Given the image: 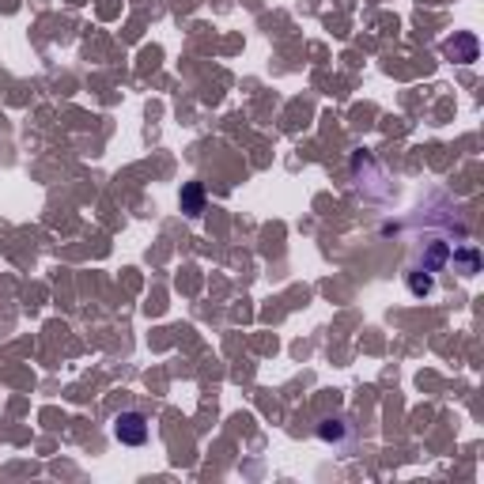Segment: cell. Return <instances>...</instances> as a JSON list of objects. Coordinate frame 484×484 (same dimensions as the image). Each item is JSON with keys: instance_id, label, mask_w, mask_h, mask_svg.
Segmentation results:
<instances>
[{"instance_id": "obj_2", "label": "cell", "mask_w": 484, "mask_h": 484, "mask_svg": "<svg viewBox=\"0 0 484 484\" xmlns=\"http://www.w3.org/2000/svg\"><path fill=\"white\" fill-rule=\"evenodd\" d=\"M182 212H185V216H193V220L204 212V185L201 182H185L182 185Z\"/></svg>"}, {"instance_id": "obj_1", "label": "cell", "mask_w": 484, "mask_h": 484, "mask_svg": "<svg viewBox=\"0 0 484 484\" xmlns=\"http://www.w3.org/2000/svg\"><path fill=\"white\" fill-rule=\"evenodd\" d=\"M148 435H152V424H148L144 413L136 408H125V413L114 416V439L125 443V446H144Z\"/></svg>"}, {"instance_id": "obj_6", "label": "cell", "mask_w": 484, "mask_h": 484, "mask_svg": "<svg viewBox=\"0 0 484 484\" xmlns=\"http://www.w3.org/2000/svg\"><path fill=\"white\" fill-rule=\"evenodd\" d=\"M454 262H462V269H465V276H473L477 273V265H481V257H477V250H462V254H450Z\"/></svg>"}, {"instance_id": "obj_4", "label": "cell", "mask_w": 484, "mask_h": 484, "mask_svg": "<svg viewBox=\"0 0 484 484\" xmlns=\"http://www.w3.org/2000/svg\"><path fill=\"white\" fill-rule=\"evenodd\" d=\"M352 432V424L348 420H322L318 424V435L325 443H344V435Z\"/></svg>"}, {"instance_id": "obj_3", "label": "cell", "mask_w": 484, "mask_h": 484, "mask_svg": "<svg viewBox=\"0 0 484 484\" xmlns=\"http://www.w3.org/2000/svg\"><path fill=\"white\" fill-rule=\"evenodd\" d=\"M446 53H450L454 61H462V64L477 61V38H473V34H458L454 42H446Z\"/></svg>"}, {"instance_id": "obj_5", "label": "cell", "mask_w": 484, "mask_h": 484, "mask_svg": "<svg viewBox=\"0 0 484 484\" xmlns=\"http://www.w3.org/2000/svg\"><path fill=\"white\" fill-rule=\"evenodd\" d=\"M432 287H435V280H432V273H427V269L408 273V292H413V295H432Z\"/></svg>"}]
</instances>
